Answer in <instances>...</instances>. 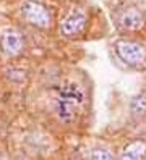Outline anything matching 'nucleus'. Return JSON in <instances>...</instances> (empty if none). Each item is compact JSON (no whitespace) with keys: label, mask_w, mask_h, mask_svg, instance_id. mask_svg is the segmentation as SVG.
Returning a JSON list of instances; mask_svg holds the SVG:
<instances>
[{"label":"nucleus","mask_w":146,"mask_h":160,"mask_svg":"<svg viewBox=\"0 0 146 160\" xmlns=\"http://www.w3.org/2000/svg\"><path fill=\"white\" fill-rule=\"evenodd\" d=\"M84 91L76 82H63L62 86H58L54 100L57 118L63 125L76 123L81 107L84 105Z\"/></svg>","instance_id":"obj_1"},{"label":"nucleus","mask_w":146,"mask_h":160,"mask_svg":"<svg viewBox=\"0 0 146 160\" xmlns=\"http://www.w3.org/2000/svg\"><path fill=\"white\" fill-rule=\"evenodd\" d=\"M21 16L36 28L46 29L52 24V15L47 10V7L39 0H26L21 5Z\"/></svg>","instance_id":"obj_2"},{"label":"nucleus","mask_w":146,"mask_h":160,"mask_svg":"<svg viewBox=\"0 0 146 160\" xmlns=\"http://www.w3.org/2000/svg\"><path fill=\"white\" fill-rule=\"evenodd\" d=\"M86 24H88V16L84 10L83 8H73L60 23V31L67 37H78L84 32Z\"/></svg>","instance_id":"obj_3"},{"label":"nucleus","mask_w":146,"mask_h":160,"mask_svg":"<svg viewBox=\"0 0 146 160\" xmlns=\"http://www.w3.org/2000/svg\"><path fill=\"white\" fill-rule=\"evenodd\" d=\"M115 52L120 57V60H123L127 65H141L146 58V52L144 47L138 42L133 41H120L115 44Z\"/></svg>","instance_id":"obj_4"},{"label":"nucleus","mask_w":146,"mask_h":160,"mask_svg":"<svg viewBox=\"0 0 146 160\" xmlns=\"http://www.w3.org/2000/svg\"><path fill=\"white\" fill-rule=\"evenodd\" d=\"M23 47H24L23 36L15 29H8L0 36V49L8 57H16V55H19L23 50Z\"/></svg>","instance_id":"obj_5"},{"label":"nucleus","mask_w":146,"mask_h":160,"mask_svg":"<svg viewBox=\"0 0 146 160\" xmlns=\"http://www.w3.org/2000/svg\"><path fill=\"white\" fill-rule=\"evenodd\" d=\"M117 24H119L122 31H136L143 26V15L136 8H128L127 12L120 15Z\"/></svg>","instance_id":"obj_6"},{"label":"nucleus","mask_w":146,"mask_h":160,"mask_svg":"<svg viewBox=\"0 0 146 160\" xmlns=\"http://www.w3.org/2000/svg\"><path fill=\"white\" fill-rule=\"evenodd\" d=\"M146 155V142L144 141H133L125 147L120 160H141Z\"/></svg>","instance_id":"obj_7"},{"label":"nucleus","mask_w":146,"mask_h":160,"mask_svg":"<svg viewBox=\"0 0 146 160\" xmlns=\"http://www.w3.org/2000/svg\"><path fill=\"white\" fill-rule=\"evenodd\" d=\"M132 112H133V115L135 117H144L146 115V96H138V97H135L133 102H132Z\"/></svg>","instance_id":"obj_8"},{"label":"nucleus","mask_w":146,"mask_h":160,"mask_svg":"<svg viewBox=\"0 0 146 160\" xmlns=\"http://www.w3.org/2000/svg\"><path fill=\"white\" fill-rule=\"evenodd\" d=\"M91 160H114V157L105 149H94L91 152Z\"/></svg>","instance_id":"obj_9"}]
</instances>
